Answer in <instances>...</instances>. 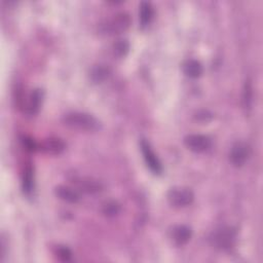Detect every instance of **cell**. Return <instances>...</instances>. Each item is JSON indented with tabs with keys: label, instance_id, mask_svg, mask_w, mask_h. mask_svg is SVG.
Returning a JSON list of instances; mask_svg holds the SVG:
<instances>
[{
	"label": "cell",
	"instance_id": "obj_1",
	"mask_svg": "<svg viewBox=\"0 0 263 263\" xmlns=\"http://www.w3.org/2000/svg\"><path fill=\"white\" fill-rule=\"evenodd\" d=\"M64 125L75 130L95 132L100 129V121L89 113L70 112L63 117Z\"/></svg>",
	"mask_w": 263,
	"mask_h": 263
},
{
	"label": "cell",
	"instance_id": "obj_2",
	"mask_svg": "<svg viewBox=\"0 0 263 263\" xmlns=\"http://www.w3.org/2000/svg\"><path fill=\"white\" fill-rule=\"evenodd\" d=\"M131 24V19L127 13H118L112 19L103 22L99 26V31L104 35H114L126 31Z\"/></svg>",
	"mask_w": 263,
	"mask_h": 263
},
{
	"label": "cell",
	"instance_id": "obj_3",
	"mask_svg": "<svg viewBox=\"0 0 263 263\" xmlns=\"http://www.w3.org/2000/svg\"><path fill=\"white\" fill-rule=\"evenodd\" d=\"M195 196L187 188H173L168 192V201L175 208H183L194 202Z\"/></svg>",
	"mask_w": 263,
	"mask_h": 263
},
{
	"label": "cell",
	"instance_id": "obj_4",
	"mask_svg": "<svg viewBox=\"0 0 263 263\" xmlns=\"http://www.w3.org/2000/svg\"><path fill=\"white\" fill-rule=\"evenodd\" d=\"M236 240V232L231 227H223L213 233L211 237V242L213 246L218 249H229L233 246Z\"/></svg>",
	"mask_w": 263,
	"mask_h": 263
},
{
	"label": "cell",
	"instance_id": "obj_5",
	"mask_svg": "<svg viewBox=\"0 0 263 263\" xmlns=\"http://www.w3.org/2000/svg\"><path fill=\"white\" fill-rule=\"evenodd\" d=\"M184 144L186 147L194 152H204L208 150L212 145L211 139L205 135H188L184 139Z\"/></svg>",
	"mask_w": 263,
	"mask_h": 263
},
{
	"label": "cell",
	"instance_id": "obj_6",
	"mask_svg": "<svg viewBox=\"0 0 263 263\" xmlns=\"http://www.w3.org/2000/svg\"><path fill=\"white\" fill-rule=\"evenodd\" d=\"M140 146H141V150H142V153H143L144 160H145L147 167L150 169V171L152 173H154L156 175H160L163 172V167H162L160 160L157 159V156L155 155V153L151 149L149 143H147L145 140H142Z\"/></svg>",
	"mask_w": 263,
	"mask_h": 263
},
{
	"label": "cell",
	"instance_id": "obj_7",
	"mask_svg": "<svg viewBox=\"0 0 263 263\" xmlns=\"http://www.w3.org/2000/svg\"><path fill=\"white\" fill-rule=\"evenodd\" d=\"M249 157V147L244 142H237L231 151V162L235 167H242Z\"/></svg>",
	"mask_w": 263,
	"mask_h": 263
},
{
	"label": "cell",
	"instance_id": "obj_8",
	"mask_svg": "<svg viewBox=\"0 0 263 263\" xmlns=\"http://www.w3.org/2000/svg\"><path fill=\"white\" fill-rule=\"evenodd\" d=\"M191 230L186 225H177L175 226L171 232V238L173 242L178 245V246H183L191 239Z\"/></svg>",
	"mask_w": 263,
	"mask_h": 263
},
{
	"label": "cell",
	"instance_id": "obj_9",
	"mask_svg": "<svg viewBox=\"0 0 263 263\" xmlns=\"http://www.w3.org/2000/svg\"><path fill=\"white\" fill-rule=\"evenodd\" d=\"M65 143L62 141L61 139L58 138H49L43 141L40 145V150L43 151L46 154L51 155H57L63 152L65 149Z\"/></svg>",
	"mask_w": 263,
	"mask_h": 263
},
{
	"label": "cell",
	"instance_id": "obj_10",
	"mask_svg": "<svg viewBox=\"0 0 263 263\" xmlns=\"http://www.w3.org/2000/svg\"><path fill=\"white\" fill-rule=\"evenodd\" d=\"M42 99H43L42 90L39 89L34 90L29 97V101L27 103V107H26V113L28 115L37 114L42 104Z\"/></svg>",
	"mask_w": 263,
	"mask_h": 263
},
{
	"label": "cell",
	"instance_id": "obj_11",
	"mask_svg": "<svg viewBox=\"0 0 263 263\" xmlns=\"http://www.w3.org/2000/svg\"><path fill=\"white\" fill-rule=\"evenodd\" d=\"M183 72L190 78H198L203 74V65L195 59L186 60L182 65Z\"/></svg>",
	"mask_w": 263,
	"mask_h": 263
},
{
	"label": "cell",
	"instance_id": "obj_12",
	"mask_svg": "<svg viewBox=\"0 0 263 263\" xmlns=\"http://www.w3.org/2000/svg\"><path fill=\"white\" fill-rule=\"evenodd\" d=\"M55 195L60 200L70 204H76L79 201V196L76 191L63 185L57 186L55 188Z\"/></svg>",
	"mask_w": 263,
	"mask_h": 263
},
{
	"label": "cell",
	"instance_id": "obj_13",
	"mask_svg": "<svg viewBox=\"0 0 263 263\" xmlns=\"http://www.w3.org/2000/svg\"><path fill=\"white\" fill-rule=\"evenodd\" d=\"M140 25L142 28L148 26L153 17V7L150 2L143 1L140 4Z\"/></svg>",
	"mask_w": 263,
	"mask_h": 263
},
{
	"label": "cell",
	"instance_id": "obj_14",
	"mask_svg": "<svg viewBox=\"0 0 263 263\" xmlns=\"http://www.w3.org/2000/svg\"><path fill=\"white\" fill-rule=\"evenodd\" d=\"M78 187L87 194H96L102 190V184L92 179H82L78 182Z\"/></svg>",
	"mask_w": 263,
	"mask_h": 263
},
{
	"label": "cell",
	"instance_id": "obj_15",
	"mask_svg": "<svg viewBox=\"0 0 263 263\" xmlns=\"http://www.w3.org/2000/svg\"><path fill=\"white\" fill-rule=\"evenodd\" d=\"M23 190L26 195H31L34 190V176L33 170L31 167H28L24 172L23 177Z\"/></svg>",
	"mask_w": 263,
	"mask_h": 263
},
{
	"label": "cell",
	"instance_id": "obj_16",
	"mask_svg": "<svg viewBox=\"0 0 263 263\" xmlns=\"http://www.w3.org/2000/svg\"><path fill=\"white\" fill-rule=\"evenodd\" d=\"M107 76H108V70L101 66H97L93 68L92 72H91V78L96 83L103 81Z\"/></svg>",
	"mask_w": 263,
	"mask_h": 263
},
{
	"label": "cell",
	"instance_id": "obj_17",
	"mask_svg": "<svg viewBox=\"0 0 263 263\" xmlns=\"http://www.w3.org/2000/svg\"><path fill=\"white\" fill-rule=\"evenodd\" d=\"M129 48H130V44H129L128 40H126V39H119L113 45L114 54L118 57L126 56L128 54Z\"/></svg>",
	"mask_w": 263,
	"mask_h": 263
},
{
	"label": "cell",
	"instance_id": "obj_18",
	"mask_svg": "<svg viewBox=\"0 0 263 263\" xmlns=\"http://www.w3.org/2000/svg\"><path fill=\"white\" fill-rule=\"evenodd\" d=\"M120 205L116 202H109L103 208V213L107 217H115L120 213Z\"/></svg>",
	"mask_w": 263,
	"mask_h": 263
},
{
	"label": "cell",
	"instance_id": "obj_19",
	"mask_svg": "<svg viewBox=\"0 0 263 263\" xmlns=\"http://www.w3.org/2000/svg\"><path fill=\"white\" fill-rule=\"evenodd\" d=\"M253 93H252V86L251 83L248 82L245 85V91H244V104L246 108H251V104L253 101Z\"/></svg>",
	"mask_w": 263,
	"mask_h": 263
},
{
	"label": "cell",
	"instance_id": "obj_20",
	"mask_svg": "<svg viewBox=\"0 0 263 263\" xmlns=\"http://www.w3.org/2000/svg\"><path fill=\"white\" fill-rule=\"evenodd\" d=\"M57 256L61 261H69L70 259H71L72 253L67 247L61 246L57 249Z\"/></svg>",
	"mask_w": 263,
	"mask_h": 263
},
{
	"label": "cell",
	"instance_id": "obj_21",
	"mask_svg": "<svg viewBox=\"0 0 263 263\" xmlns=\"http://www.w3.org/2000/svg\"><path fill=\"white\" fill-rule=\"evenodd\" d=\"M23 143H24V146H25L28 150H30V151H34V150H36V149L38 148L37 144L35 143L32 139L27 138V137L24 138Z\"/></svg>",
	"mask_w": 263,
	"mask_h": 263
},
{
	"label": "cell",
	"instance_id": "obj_22",
	"mask_svg": "<svg viewBox=\"0 0 263 263\" xmlns=\"http://www.w3.org/2000/svg\"><path fill=\"white\" fill-rule=\"evenodd\" d=\"M212 113H210L209 111H206V110H203V111H200L197 113V119H199L200 121H209L212 119Z\"/></svg>",
	"mask_w": 263,
	"mask_h": 263
}]
</instances>
